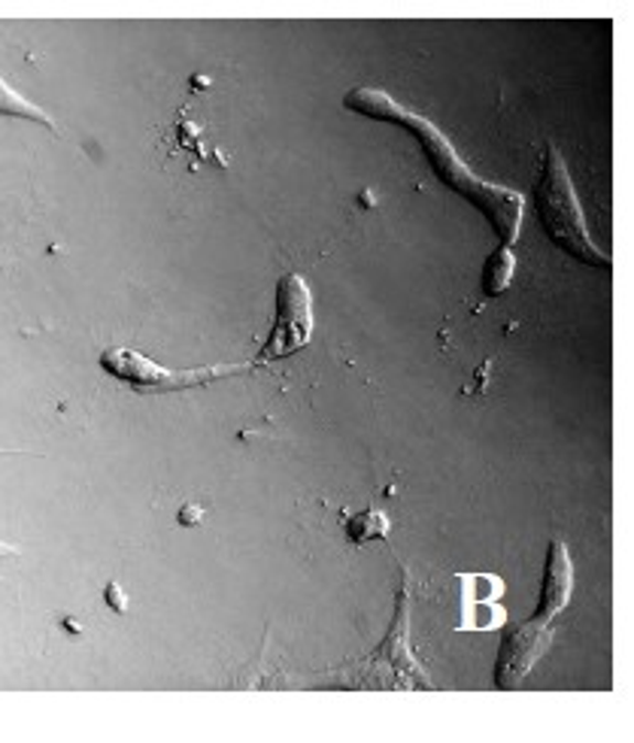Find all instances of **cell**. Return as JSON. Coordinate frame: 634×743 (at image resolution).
Listing matches in <instances>:
<instances>
[{
    "instance_id": "1",
    "label": "cell",
    "mask_w": 634,
    "mask_h": 743,
    "mask_svg": "<svg viewBox=\"0 0 634 743\" xmlns=\"http://www.w3.org/2000/svg\"><path fill=\"white\" fill-rule=\"evenodd\" d=\"M350 110L362 112V116H370V119H386V122H398L404 128L416 131V140L426 147L428 159H431V168L438 171V176L447 185H452L455 192H462L474 201L476 207L486 213L492 225L498 228V234L504 237V246H511L516 240V231H519V222H523V195L516 192H504V189H495V185L476 180L474 173L464 168L459 155L452 152V147L447 143V137L440 134L438 128L431 122H426L422 116L404 110L398 107L389 95L383 91H374V88H355L343 100Z\"/></svg>"
},
{
    "instance_id": "2",
    "label": "cell",
    "mask_w": 634,
    "mask_h": 743,
    "mask_svg": "<svg viewBox=\"0 0 634 743\" xmlns=\"http://www.w3.org/2000/svg\"><path fill=\"white\" fill-rule=\"evenodd\" d=\"M537 207H540V219H544V228L552 237V244H559L565 252H571L573 258L589 261L595 268H610V258H604V252L589 237L583 209L577 204L571 176H568V168L556 147L547 149V161H544V173H540V185H537Z\"/></svg>"
},
{
    "instance_id": "3",
    "label": "cell",
    "mask_w": 634,
    "mask_h": 743,
    "mask_svg": "<svg viewBox=\"0 0 634 743\" xmlns=\"http://www.w3.org/2000/svg\"><path fill=\"white\" fill-rule=\"evenodd\" d=\"M100 367L116 377L119 383L135 386L137 391H180L192 389V386H204L213 379L234 377L244 374L256 365H216V367H197V370H171V367L155 365L147 355L135 353V349H107L100 355Z\"/></svg>"
},
{
    "instance_id": "4",
    "label": "cell",
    "mask_w": 634,
    "mask_h": 743,
    "mask_svg": "<svg viewBox=\"0 0 634 743\" xmlns=\"http://www.w3.org/2000/svg\"><path fill=\"white\" fill-rule=\"evenodd\" d=\"M313 337V298L298 273H286L277 286V316L268 343L261 346L256 365H268L304 349Z\"/></svg>"
},
{
    "instance_id": "5",
    "label": "cell",
    "mask_w": 634,
    "mask_h": 743,
    "mask_svg": "<svg viewBox=\"0 0 634 743\" xmlns=\"http://www.w3.org/2000/svg\"><path fill=\"white\" fill-rule=\"evenodd\" d=\"M383 665V689H431L434 682L428 680L426 670L416 665L413 653L407 646V585L401 589V601H398V622H395V632L386 637V644L379 649L377 656L370 658V668Z\"/></svg>"
},
{
    "instance_id": "6",
    "label": "cell",
    "mask_w": 634,
    "mask_h": 743,
    "mask_svg": "<svg viewBox=\"0 0 634 743\" xmlns=\"http://www.w3.org/2000/svg\"><path fill=\"white\" fill-rule=\"evenodd\" d=\"M552 644V632H537L525 622L523 628L504 637L498 653V668H495V682L498 689H516L519 682L531 674L537 658L544 656Z\"/></svg>"
},
{
    "instance_id": "7",
    "label": "cell",
    "mask_w": 634,
    "mask_h": 743,
    "mask_svg": "<svg viewBox=\"0 0 634 743\" xmlns=\"http://www.w3.org/2000/svg\"><path fill=\"white\" fill-rule=\"evenodd\" d=\"M573 592V568L571 556H568V547L561 540H552L549 543V559H547V573H544V589H540V610L537 616L528 620L531 628H540V632H552V622L559 620V613L568 607Z\"/></svg>"
},
{
    "instance_id": "8",
    "label": "cell",
    "mask_w": 634,
    "mask_h": 743,
    "mask_svg": "<svg viewBox=\"0 0 634 743\" xmlns=\"http://www.w3.org/2000/svg\"><path fill=\"white\" fill-rule=\"evenodd\" d=\"M507 622V610L501 601H462L459 632H495Z\"/></svg>"
},
{
    "instance_id": "9",
    "label": "cell",
    "mask_w": 634,
    "mask_h": 743,
    "mask_svg": "<svg viewBox=\"0 0 634 743\" xmlns=\"http://www.w3.org/2000/svg\"><path fill=\"white\" fill-rule=\"evenodd\" d=\"M513 268H516V258H513L511 246L501 244L492 258L486 261V268H483V289L486 294H501L513 280Z\"/></svg>"
},
{
    "instance_id": "10",
    "label": "cell",
    "mask_w": 634,
    "mask_h": 743,
    "mask_svg": "<svg viewBox=\"0 0 634 743\" xmlns=\"http://www.w3.org/2000/svg\"><path fill=\"white\" fill-rule=\"evenodd\" d=\"M0 112H3V116H19V119H31V122L46 125L50 131H58V125L52 122V116H46V112L40 110L37 104H31V100H25L22 95H15L13 88L7 86L3 79H0Z\"/></svg>"
},
{
    "instance_id": "11",
    "label": "cell",
    "mask_w": 634,
    "mask_h": 743,
    "mask_svg": "<svg viewBox=\"0 0 634 743\" xmlns=\"http://www.w3.org/2000/svg\"><path fill=\"white\" fill-rule=\"evenodd\" d=\"M350 540L353 543H365V540H377V537H389V519L379 510H365L350 516L346 523Z\"/></svg>"
},
{
    "instance_id": "12",
    "label": "cell",
    "mask_w": 634,
    "mask_h": 743,
    "mask_svg": "<svg viewBox=\"0 0 634 743\" xmlns=\"http://www.w3.org/2000/svg\"><path fill=\"white\" fill-rule=\"evenodd\" d=\"M464 601H498L504 595V580L495 573H468L462 577Z\"/></svg>"
},
{
    "instance_id": "13",
    "label": "cell",
    "mask_w": 634,
    "mask_h": 743,
    "mask_svg": "<svg viewBox=\"0 0 634 743\" xmlns=\"http://www.w3.org/2000/svg\"><path fill=\"white\" fill-rule=\"evenodd\" d=\"M176 143H180V149H192L201 161H216V164H225L222 155H216V152H209V149L204 147L201 128H197L189 116H180V125H176Z\"/></svg>"
},
{
    "instance_id": "14",
    "label": "cell",
    "mask_w": 634,
    "mask_h": 743,
    "mask_svg": "<svg viewBox=\"0 0 634 743\" xmlns=\"http://www.w3.org/2000/svg\"><path fill=\"white\" fill-rule=\"evenodd\" d=\"M104 597H107V604H110L116 613H125V610H128V597H125L122 585L119 583L107 585V589H104Z\"/></svg>"
},
{
    "instance_id": "15",
    "label": "cell",
    "mask_w": 634,
    "mask_h": 743,
    "mask_svg": "<svg viewBox=\"0 0 634 743\" xmlns=\"http://www.w3.org/2000/svg\"><path fill=\"white\" fill-rule=\"evenodd\" d=\"M201 519H204V510H201L197 504H185L183 510H180V525H189V528H192V525H197Z\"/></svg>"
},
{
    "instance_id": "16",
    "label": "cell",
    "mask_w": 634,
    "mask_h": 743,
    "mask_svg": "<svg viewBox=\"0 0 634 743\" xmlns=\"http://www.w3.org/2000/svg\"><path fill=\"white\" fill-rule=\"evenodd\" d=\"M13 556H19V549L10 547V543H0V559H13Z\"/></svg>"
},
{
    "instance_id": "17",
    "label": "cell",
    "mask_w": 634,
    "mask_h": 743,
    "mask_svg": "<svg viewBox=\"0 0 634 743\" xmlns=\"http://www.w3.org/2000/svg\"><path fill=\"white\" fill-rule=\"evenodd\" d=\"M64 625H67V632H83V628L76 625V620H64Z\"/></svg>"
}]
</instances>
